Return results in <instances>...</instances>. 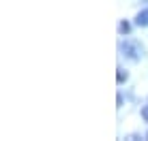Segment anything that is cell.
I'll use <instances>...</instances> for the list:
<instances>
[{"mask_svg":"<svg viewBox=\"0 0 148 141\" xmlns=\"http://www.w3.org/2000/svg\"><path fill=\"white\" fill-rule=\"evenodd\" d=\"M120 49H122V54H125L129 60H140V56H142V49L137 47L135 43H131V41L120 43Z\"/></svg>","mask_w":148,"mask_h":141,"instance_id":"1","label":"cell"},{"mask_svg":"<svg viewBox=\"0 0 148 141\" xmlns=\"http://www.w3.org/2000/svg\"><path fill=\"white\" fill-rule=\"evenodd\" d=\"M135 24H137V26H148V9H146V11H140V13H137Z\"/></svg>","mask_w":148,"mask_h":141,"instance_id":"2","label":"cell"},{"mask_svg":"<svg viewBox=\"0 0 148 141\" xmlns=\"http://www.w3.org/2000/svg\"><path fill=\"white\" fill-rule=\"evenodd\" d=\"M118 83H122V81H127V70H122V68H118Z\"/></svg>","mask_w":148,"mask_h":141,"instance_id":"3","label":"cell"},{"mask_svg":"<svg viewBox=\"0 0 148 141\" xmlns=\"http://www.w3.org/2000/svg\"><path fill=\"white\" fill-rule=\"evenodd\" d=\"M118 28H120V32H122V34H127V32L131 30V26H129L127 22H120V26H118Z\"/></svg>","mask_w":148,"mask_h":141,"instance_id":"4","label":"cell"},{"mask_svg":"<svg viewBox=\"0 0 148 141\" xmlns=\"http://www.w3.org/2000/svg\"><path fill=\"white\" fill-rule=\"evenodd\" d=\"M142 118H144V120H146V122H148V105H146V107H144V109H142Z\"/></svg>","mask_w":148,"mask_h":141,"instance_id":"5","label":"cell"},{"mask_svg":"<svg viewBox=\"0 0 148 141\" xmlns=\"http://www.w3.org/2000/svg\"><path fill=\"white\" fill-rule=\"evenodd\" d=\"M146 137H148V135H146Z\"/></svg>","mask_w":148,"mask_h":141,"instance_id":"6","label":"cell"}]
</instances>
